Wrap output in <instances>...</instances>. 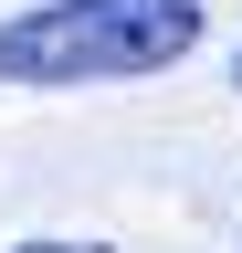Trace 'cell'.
I'll list each match as a JSON object with an SVG mask.
<instances>
[{
    "instance_id": "1",
    "label": "cell",
    "mask_w": 242,
    "mask_h": 253,
    "mask_svg": "<svg viewBox=\"0 0 242 253\" xmlns=\"http://www.w3.org/2000/svg\"><path fill=\"white\" fill-rule=\"evenodd\" d=\"M200 0H32L0 21V84H147L200 53Z\"/></svg>"
},
{
    "instance_id": "2",
    "label": "cell",
    "mask_w": 242,
    "mask_h": 253,
    "mask_svg": "<svg viewBox=\"0 0 242 253\" xmlns=\"http://www.w3.org/2000/svg\"><path fill=\"white\" fill-rule=\"evenodd\" d=\"M0 253H116V243H95V232H32V243H0Z\"/></svg>"
},
{
    "instance_id": "3",
    "label": "cell",
    "mask_w": 242,
    "mask_h": 253,
    "mask_svg": "<svg viewBox=\"0 0 242 253\" xmlns=\"http://www.w3.org/2000/svg\"><path fill=\"white\" fill-rule=\"evenodd\" d=\"M232 95H242V53H232Z\"/></svg>"
},
{
    "instance_id": "4",
    "label": "cell",
    "mask_w": 242,
    "mask_h": 253,
    "mask_svg": "<svg viewBox=\"0 0 242 253\" xmlns=\"http://www.w3.org/2000/svg\"><path fill=\"white\" fill-rule=\"evenodd\" d=\"M232 243H242V232H232Z\"/></svg>"
}]
</instances>
